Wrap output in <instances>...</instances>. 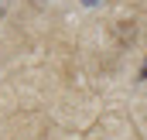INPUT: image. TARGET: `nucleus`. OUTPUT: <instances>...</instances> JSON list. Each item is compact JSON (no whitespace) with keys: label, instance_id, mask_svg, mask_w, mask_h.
<instances>
[]
</instances>
